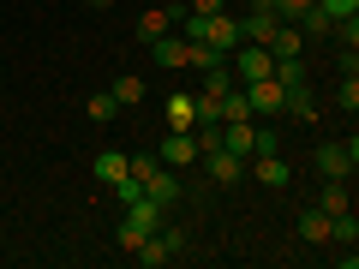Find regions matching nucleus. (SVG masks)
<instances>
[{
    "label": "nucleus",
    "instance_id": "9b49d317",
    "mask_svg": "<svg viewBox=\"0 0 359 269\" xmlns=\"http://www.w3.org/2000/svg\"><path fill=\"white\" fill-rule=\"evenodd\" d=\"M299 240H306V245H330V216H323L318 204L299 209Z\"/></svg>",
    "mask_w": 359,
    "mask_h": 269
},
{
    "label": "nucleus",
    "instance_id": "5701e85b",
    "mask_svg": "<svg viewBox=\"0 0 359 269\" xmlns=\"http://www.w3.org/2000/svg\"><path fill=\"white\" fill-rule=\"evenodd\" d=\"M144 240H150V228H138V221H120V228H114V245H120V251H138Z\"/></svg>",
    "mask_w": 359,
    "mask_h": 269
},
{
    "label": "nucleus",
    "instance_id": "ddd939ff",
    "mask_svg": "<svg viewBox=\"0 0 359 269\" xmlns=\"http://www.w3.org/2000/svg\"><path fill=\"white\" fill-rule=\"evenodd\" d=\"M233 84H240V78H233V66H228V60H216V66H204V96H216V102H222V96H228Z\"/></svg>",
    "mask_w": 359,
    "mask_h": 269
},
{
    "label": "nucleus",
    "instance_id": "4468645a",
    "mask_svg": "<svg viewBox=\"0 0 359 269\" xmlns=\"http://www.w3.org/2000/svg\"><path fill=\"white\" fill-rule=\"evenodd\" d=\"M318 209H323V216H347V209H353V204H347V179H323Z\"/></svg>",
    "mask_w": 359,
    "mask_h": 269
},
{
    "label": "nucleus",
    "instance_id": "f8f14e48",
    "mask_svg": "<svg viewBox=\"0 0 359 269\" xmlns=\"http://www.w3.org/2000/svg\"><path fill=\"white\" fill-rule=\"evenodd\" d=\"M174 18H180V6H162V13H144V18H138V36H144V42H162L168 30H174Z\"/></svg>",
    "mask_w": 359,
    "mask_h": 269
},
{
    "label": "nucleus",
    "instance_id": "aec40b11",
    "mask_svg": "<svg viewBox=\"0 0 359 269\" xmlns=\"http://www.w3.org/2000/svg\"><path fill=\"white\" fill-rule=\"evenodd\" d=\"M84 114L96 120V126H108V120H120V102H114V96H108V90H96V96H90V102H84Z\"/></svg>",
    "mask_w": 359,
    "mask_h": 269
},
{
    "label": "nucleus",
    "instance_id": "4be33fe9",
    "mask_svg": "<svg viewBox=\"0 0 359 269\" xmlns=\"http://www.w3.org/2000/svg\"><path fill=\"white\" fill-rule=\"evenodd\" d=\"M269 78H276V84H282V90L306 84V60H276V66H269Z\"/></svg>",
    "mask_w": 359,
    "mask_h": 269
},
{
    "label": "nucleus",
    "instance_id": "0eeeda50",
    "mask_svg": "<svg viewBox=\"0 0 359 269\" xmlns=\"http://www.w3.org/2000/svg\"><path fill=\"white\" fill-rule=\"evenodd\" d=\"M162 114H168V132H192V126H198V96L174 90V96L162 102Z\"/></svg>",
    "mask_w": 359,
    "mask_h": 269
},
{
    "label": "nucleus",
    "instance_id": "6ab92c4d",
    "mask_svg": "<svg viewBox=\"0 0 359 269\" xmlns=\"http://www.w3.org/2000/svg\"><path fill=\"white\" fill-rule=\"evenodd\" d=\"M282 114H294V120H318V102H311V90H306V84H294V90H287Z\"/></svg>",
    "mask_w": 359,
    "mask_h": 269
},
{
    "label": "nucleus",
    "instance_id": "b1692460",
    "mask_svg": "<svg viewBox=\"0 0 359 269\" xmlns=\"http://www.w3.org/2000/svg\"><path fill=\"white\" fill-rule=\"evenodd\" d=\"M311 6H318L330 25H335V18H359V0H311Z\"/></svg>",
    "mask_w": 359,
    "mask_h": 269
},
{
    "label": "nucleus",
    "instance_id": "1a4fd4ad",
    "mask_svg": "<svg viewBox=\"0 0 359 269\" xmlns=\"http://www.w3.org/2000/svg\"><path fill=\"white\" fill-rule=\"evenodd\" d=\"M150 48H156L162 66H198V42H186V36H162V42H150Z\"/></svg>",
    "mask_w": 359,
    "mask_h": 269
},
{
    "label": "nucleus",
    "instance_id": "6e6552de",
    "mask_svg": "<svg viewBox=\"0 0 359 269\" xmlns=\"http://www.w3.org/2000/svg\"><path fill=\"white\" fill-rule=\"evenodd\" d=\"M252 174H257V186H269V192H282L287 179H294V167H287V162H282L276 150H264V156L252 162Z\"/></svg>",
    "mask_w": 359,
    "mask_h": 269
},
{
    "label": "nucleus",
    "instance_id": "9d476101",
    "mask_svg": "<svg viewBox=\"0 0 359 269\" xmlns=\"http://www.w3.org/2000/svg\"><path fill=\"white\" fill-rule=\"evenodd\" d=\"M144 192H150L156 204H180V174L156 162V167H150V179H144Z\"/></svg>",
    "mask_w": 359,
    "mask_h": 269
},
{
    "label": "nucleus",
    "instance_id": "a211bd4d",
    "mask_svg": "<svg viewBox=\"0 0 359 269\" xmlns=\"http://www.w3.org/2000/svg\"><path fill=\"white\" fill-rule=\"evenodd\" d=\"M269 54H276V60H299V25L276 30V36H269Z\"/></svg>",
    "mask_w": 359,
    "mask_h": 269
},
{
    "label": "nucleus",
    "instance_id": "423d86ee",
    "mask_svg": "<svg viewBox=\"0 0 359 269\" xmlns=\"http://www.w3.org/2000/svg\"><path fill=\"white\" fill-rule=\"evenodd\" d=\"M276 30H282V18L269 13V6H252V18H240V42H257V48H269Z\"/></svg>",
    "mask_w": 359,
    "mask_h": 269
},
{
    "label": "nucleus",
    "instance_id": "412c9836",
    "mask_svg": "<svg viewBox=\"0 0 359 269\" xmlns=\"http://www.w3.org/2000/svg\"><path fill=\"white\" fill-rule=\"evenodd\" d=\"M228 120H252V102H245V90H240V84L222 96V126H228Z\"/></svg>",
    "mask_w": 359,
    "mask_h": 269
},
{
    "label": "nucleus",
    "instance_id": "cd10ccee",
    "mask_svg": "<svg viewBox=\"0 0 359 269\" xmlns=\"http://www.w3.org/2000/svg\"><path fill=\"white\" fill-rule=\"evenodd\" d=\"M156 240L168 245V257H180V251H186V233H180V228H168V233H156Z\"/></svg>",
    "mask_w": 359,
    "mask_h": 269
},
{
    "label": "nucleus",
    "instance_id": "2eb2a0df",
    "mask_svg": "<svg viewBox=\"0 0 359 269\" xmlns=\"http://www.w3.org/2000/svg\"><path fill=\"white\" fill-rule=\"evenodd\" d=\"M126 221H138V228H150V233H156V221H162V204H156L150 192L132 198V204H126Z\"/></svg>",
    "mask_w": 359,
    "mask_h": 269
},
{
    "label": "nucleus",
    "instance_id": "393cba45",
    "mask_svg": "<svg viewBox=\"0 0 359 269\" xmlns=\"http://www.w3.org/2000/svg\"><path fill=\"white\" fill-rule=\"evenodd\" d=\"M269 13L282 18V25H294L299 13H311V0H269Z\"/></svg>",
    "mask_w": 359,
    "mask_h": 269
},
{
    "label": "nucleus",
    "instance_id": "f257e3e1",
    "mask_svg": "<svg viewBox=\"0 0 359 269\" xmlns=\"http://www.w3.org/2000/svg\"><path fill=\"white\" fill-rule=\"evenodd\" d=\"M353 167H359V138H330V144H318V174H323V179H353Z\"/></svg>",
    "mask_w": 359,
    "mask_h": 269
},
{
    "label": "nucleus",
    "instance_id": "7ed1b4c3",
    "mask_svg": "<svg viewBox=\"0 0 359 269\" xmlns=\"http://www.w3.org/2000/svg\"><path fill=\"white\" fill-rule=\"evenodd\" d=\"M198 162H204V174L216 179V186H240L245 179V156H233V150H204Z\"/></svg>",
    "mask_w": 359,
    "mask_h": 269
},
{
    "label": "nucleus",
    "instance_id": "39448f33",
    "mask_svg": "<svg viewBox=\"0 0 359 269\" xmlns=\"http://www.w3.org/2000/svg\"><path fill=\"white\" fill-rule=\"evenodd\" d=\"M240 90H245V102H252V114H282V102H287V90L276 78H257V84H240Z\"/></svg>",
    "mask_w": 359,
    "mask_h": 269
},
{
    "label": "nucleus",
    "instance_id": "f3484780",
    "mask_svg": "<svg viewBox=\"0 0 359 269\" xmlns=\"http://www.w3.org/2000/svg\"><path fill=\"white\" fill-rule=\"evenodd\" d=\"M108 96H114L120 108H132V102H144V78H138V72H120V78H114V90H108Z\"/></svg>",
    "mask_w": 359,
    "mask_h": 269
},
{
    "label": "nucleus",
    "instance_id": "f03ea898",
    "mask_svg": "<svg viewBox=\"0 0 359 269\" xmlns=\"http://www.w3.org/2000/svg\"><path fill=\"white\" fill-rule=\"evenodd\" d=\"M228 66L240 84H257V78H269V66H276V54L257 48V42H240V48H228Z\"/></svg>",
    "mask_w": 359,
    "mask_h": 269
},
{
    "label": "nucleus",
    "instance_id": "dca6fc26",
    "mask_svg": "<svg viewBox=\"0 0 359 269\" xmlns=\"http://www.w3.org/2000/svg\"><path fill=\"white\" fill-rule=\"evenodd\" d=\"M90 174L102 179V186H114V179H126V156H114V150H102L96 162H90Z\"/></svg>",
    "mask_w": 359,
    "mask_h": 269
},
{
    "label": "nucleus",
    "instance_id": "c85d7f7f",
    "mask_svg": "<svg viewBox=\"0 0 359 269\" xmlns=\"http://www.w3.org/2000/svg\"><path fill=\"white\" fill-rule=\"evenodd\" d=\"M186 13H222V0H192Z\"/></svg>",
    "mask_w": 359,
    "mask_h": 269
},
{
    "label": "nucleus",
    "instance_id": "20e7f679",
    "mask_svg": "<svg viewBox=\"0 0 359 269\" xmlns=\"http://www.w3.org/2000/svg\"><path fill=\"white\" fill-rule=\"evenodd\" d=\"M156 162H162V167H186V162H198V138H192V132H168V138L156 144Z\"/></svg>",
    "mask_w": 359,
    "mask_h": 269
},
{
    "label": "nucleus",
    "instance_id": "bb28decb",
    "mask_svg": "<svg viewBox=\"0 0 359 269\" xmlns=\"http://www.w3.org/2000/svg\"><path fill=\"white\" fill-rule=\"evenodd\" d=\"M341 108H359V78L341 72Z\"/></svg>",
    "mask_w": 359,
    "mask_h": 269
},
{
    "label": "nucleus",
    "instance_id": "a878e982",
    "mask_svg": "<svg viewBox=\"0 0 359 269\" xmlns=\"http://www.w3.org/2000/svg\"><path fill=\"white\" fill-rule=\"evenodd\" d=\"M294 25H299V30H306V36H330V18H323V13H318V6H311V13H299V18H294Z\"/></svg>",
    "mask_w": 359,
    "mask_h": 269
}]
</instances>
